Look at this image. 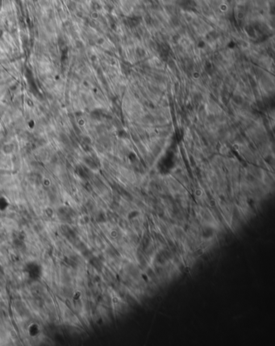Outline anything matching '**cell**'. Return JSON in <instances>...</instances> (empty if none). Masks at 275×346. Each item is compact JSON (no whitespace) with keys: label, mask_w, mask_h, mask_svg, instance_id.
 Wrapping results in <instances>:
<instances>
[{"label":"cell","mask_w":275,"mask_h":346,"mask_svg":"<svg viewBox=\"0 0 275 346\" xmlns=\"http://www.w3.org/2000/svg\"><path fill=\"white\" fill-rule=\"evenodd\" d=\"M219 152L221 153H227L228 152V148L225 145H223V146H221L220 149H219Z\"/></svg>","instance_id":"4"},{"label":"cell","mask_w":275,"mask_h":346,"mask_svg":"<svg viewBox=\"0 0 275 346\" xmlns=\"http://www.w3.org/2000/svg\"><path fill=\"white\" fill-rule=\"evenodd\" d=\"M195 194L197 195V196H200V195L202 194V191H200V190H197V191H195Z\"/></svg>","instance_id":"5"},{"label":"cell","mask_w":275,"mask_h":346,"mask_svg":"<svg viewBox=\"0 0 275 346\" xmlns=\"http://www.w3.org/2000/svg\"><path fill=\"white\" fill-rule=\"evenodd\" d=\"M24 271L27 274V276L29 277V278H31L32 280L39 279L41 277L42 273L40 265L36 263V262H29V263L26 264Z\"/></svg>","instance_id":"1"},{"label":"cell","mask_w":275,"mask_h":346,"mask_svg":"<svg viewBox=\"0 0 275 346\" xmlns=\"http://www.w3.org/2000/svg\"><path fill=\"white\" fill-rule=\"evenodd\" d=\"M141 20H142V18L140 15H133L128 16L125 19V23L130 27H136L140 24Z\"/></svg>","instance_id":"3"},{"label":"cell","mask_w":275,"mask_h":346,"mask_svg":"<svg viewBox=\"0 0 275 346\" xmlns=\"http://www.w3.org/2000/svg\"><path fill=\"white\" fill-rule=\"evenodd\" d=\"M163 1H166L167 2V1H170V0H163Z\"/></svg>","instance_id":"6"},{"label":"cell","mask_w":275,"mask_h":346,"mask_svg":"<svg viewBox=\"0 0 275 346\" xmlns=\"http://www.w3.org/2000/svg\"><path fill=\"white\" fill-rule=\"evenodd\" d=\"M176 3L179 8L187 12H195L197 11V3L195 0H176Z\"/></svg>","instance_id":"2"}]
</instances>
